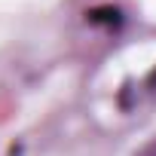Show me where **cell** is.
Wrapping results in <instances>:
<instances>
[{
  "label": "cell",
  "instance_id": "cell-1",
  "mask_svg": "<svg viewBox=\"0 0 156 156\" xmlns=\"http://www.w3.org/2000/svg\"><path fill=\"white\" fill-rule=\"evenodd\" d=\"M86 16H89L92 25H110V28H119V25H122V12H119L116 6H101V9H92V12H86Z\"/></svg>",
  "mask_w": 156,
  "mask_h": 156
},
{
  "label": "cell",
  "instance_id": "cell-2",
  "mask_svg": "<svg viewBox=\"0 0 156 156\" xmlns=\"http://www.w3.org/2000/svg\"><path fill=\"white\" fill-rule=\"evenodd\" d=\"M141 156H156V141H153L150 147H144V150H141Z\"/></svg>",
  "mask_w": 156,
  "mask_h": 156
}]
</instances>
